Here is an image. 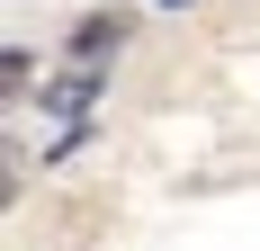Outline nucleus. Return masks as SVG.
<instances>
[{"label": "nucleus", "instance_id": "nucleus-1", "mask_svg": "<svg viewBox=\"0 0 260 251\" xmlns=\"http://www.w3.org/2000/svg\"><path fill=\"white\" fill-rule=\"evenodd\" d=\"M126 36H135V27L117 18V9H81V18L63 27V63H81V72H108V63L126 54Z\"/></svg>", "mask_w": 260, "mask_h": 251}, {"label": "nucleus", "instance_id": "nucleus-2", "mask_svg": "<svg viewBox=\"0 0 260 251\" xmlns=\"http://www.w3.org/2000/svg\"><path fill=\"white\" fill-rule=\"evenodd\" d=\"M108 99V72H63V81H45V90H36V108H45V117H63V125H90V108Z\"/></svg>", "mask_w": 260, "mask_h": 251}, {"label": "nucleus", "instance_id": "nucleus-3", "mask_svg": "<svg viewBox=\"0 0 260 251\" xmlns=\"http://www.w3.org/2000/svg\"><path fill=\"white\" fill-rule=\"evenodd\" d=\"M0 72H9V99H27V72H36V54H27V45H9V54H0Z\"/></svg>", "mask_w": 260, "mask_h": 251}, {"label": "nucleus", "instance_id": "nucleus-4", "mask_svg": "<svg viewBox=\"0 0 260 251\" xmlns=\"http://www.w3.org/2000/svg\"><path fill=\"white\" fill-rule=\"evenodd\" d=\"M161 9H188V0H161Z\"/></svg>", "mask_w": 260, "mask_h": 251}]
</instances>
